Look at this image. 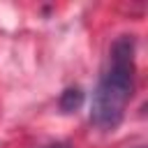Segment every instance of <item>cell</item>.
Returning a JSON list of instances; mask_svg holds the SVG:
<instances>
[{
    "label": "cell",
    "mask_w": 148,
    "mask_h": 148,
    "mask_svg": "<svg viewBox=\"0 0 148 148\" xmlns=\"http://www.w3.org/2000/svg\"><path fill=\"white\" fill-rule=\"evenodd\" d=\"M139 148H143V146H139Z\"/></svg>",
    "instance_id": "obj_4"
},
{
    "label": "cell",
    "mask_w": 148,
    "mask_h": 148,
    "mask_svg": "<svg viewBox=\"0 0 148 148\" xmlns=\"http://www.w3.org/2000/svg\"><path fill=\"white\" fill-rule=\"evenodd\" d=\"M42 148H72V146L65 143V141H56V143H49V146H42Z\"/></svg>",
    "instance_id": "obj_3"
},
{
    "label": "cell",
    "mask_w": 148,
    "mask_h": 148,
    "mask_svg": "<svg viewBox=\"0 0 148 148\" xmlns=\"http://www.w3.org/2000/svg\"><path fill=\"white\" fill-rule=\"evenodd\" d=\"M83 104V90L81 88H67L62 90L60 99H58V106L62 113H72V111H79Z\"/></svg>",
    "instance_id": "obj_2"
},
{
    "label": "cell",
    "mask_w": 148,
    "mask_h": 148,
    "mask_svg": "<svg viewBox=\"0 0 148 148\" xmlns=\"http://www.w3.org/2000/svg\"><path fill=\"white\" fill-rule=\"evenodd\" d=\"M134 49L136 42L132 35H120L106 58V67L95 86L92 104H90V123L102 130H116L127 111V104L134 95Z\"/></svg>",
    "instance_id": "obj_1"
}]
</instances>
